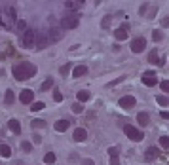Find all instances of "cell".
<instances>
[{
    "instance_id": "cell-1",
    "label": "cell",
    "mask_w": 169,
    "mask_h": 165,
    "mask_svg": "<svg viewBox=\"0 0 169 165\" xmlns=\"http://www.w3.org/2000/svg\"><path fill=\"white\" fill-rule=\"evenodd\" d=\"M12 74H14V78L17 82H23V80H29V78H32V76L36 74V67L32 63L23 61V63H17L12 69Z\"/></svg>"
},
{
    "instance_id": "cell-2",
    "label": "cell",
    "mask_w": 169,
    "mask_h": 165,
    "mask_svg": "<svg viewBox=\"0 0 169 165\" xmlns=\"http://www.w3.org/2000/svg\"><path fill=\"white\" fill-rule=\"evenodd\" d=\"M36 36H38V30L34 29H27L23 34H21V46L30 49V48H36Z\"/></svg>"
},
{
    "instance_id": "cell-3",
    "label": "cell",
    "mask_w": 169,
    "mask_h": 165,
    "mask_svg": "<svg viewBox=\"0 0 169 165\" xmlns=\"http://www.w3.org/2000/svg\"><path fill=\"white\" fill-rule=\"evenodd\" d=\"M78 25H80V17H78V14H66V15L61 19V27H63V29L72 30V29H76Z\"/></svg>"
},
{
    "instance_id": "cell-4",
    "label": "cell",
    "mask_w": 169,
    "mask_h": 165,
    "mask_svg": "<svg viewBox=\"0 0 169 165\" xmlns=\"http://www.w3.org/2000/svg\"><path fill=\"white\" fill-rule=\"evenodd\" d=\"M123 133L127 135V139H131V140H135V142H141V140L144 139V133H143V131L137 129V127H133V125H129V124L123 125Z\"/></svg>"
},
{
    "instance_id": "cell-5",
    "label": "cell",
    "mask_w": 169,
    "mask_h": 165,
    "mask_svg": "<svg viewBox=\"0 0 169 165\" xmlns=\"http://www.w3.org/2000/svg\"><path fill=\"white\" fill-rule=\"evenodd\" d=\"M51 44L48 30H38V36H36V49H46Z\"/></svg>"
},
{
    "instance_id": "cell-6",
    "label": "cell",
    "mask_w": 169,
    "mask_h": 165,
    "mask_svg": "<svg viewBox=\"0 0 169 165\" xmlns=\"http://www.w3.org/2000/svg\"><path fill=\"white\" fill-rule=\"evenodd\" d=\"M131 51L133 53H141V51H144V48H146V40L143 38V36H139V38H135V40H131Z\"/></svg>"
},
{
    "instance_id": "cell-7",
    "label": "cell",
    "mask_w": 169,
    "mask_h": 165,
    "mask_svg": "<svg viewBox=\"0 0 169 165\" xmlns=\"http://www.w3.org/2000/svg\"><path fill=\"white\" fill-rule=\"evenodd\" d=\"M160 154H162V150H160V148H156V146L146 148V154H144V159H146V163H150V161L158 159V158H160Z\"/></svg>"
},
{
    "instance_id": "cell-8",
    "label": "cell",
    "mask_w": 169,
    "mask_h": 165,
    "mask_svg": "<svg viewBox=\"0 0 169 165\" xmlns=\"http://www.w3.org/2000/svg\"><path fill=\"white\" fill-rule=\"evenodd\" d=\"M143 84H144L146 87H154V85L158 84L156 74H154L152 70H146V72H144V76H143Z\"/></svg>"
},
{
    "instance_id": "cell-9",
    "label": "cell",
    "mask_w": 169,
    "mask_h": 165,
    "mask_svg": "<svg viewBox=\"0 0 169 165\" xmlns=\"http://www.w3.org/2000/svg\"><path fill=\"white\" fill-rule=\"evenodd\" d=\"M48 34H50L51 44H53V42H59V40L63 38V29H61V27H51V29L48 30Z\"/></svg>"
},
{
    "instance_id": "cell-10",
    "label": "cell",
    "mask_w": 169,
    "mask_h": 165,
    "mask_svg": "<svg viewBox=\"0 0 169 165\" xmlns=\"http://www.w3.org/2000/svg\"><path fill=\"white\" fill-rule=\"evenodd\" d=\"M118 103H120V106H122V108H126V110H129V108H133L135 104H137V101H135V97H131V95L122 97Z\"/></svg>"
},
{
    "instance_id": "cell-11",
    "label": "cell",
    "mask_w": 169,
    "mask_h": 165,
    "mask_svg": "<svg viewBox=\"0 0 169 165\" xmlns=\"http://www.w3.org/2000/svg\"><path fill=\"white\" fill-rule=\"evenodd\" d=\"M0 29H4V30H12L14 29L12 19H10L4 12H0Z\"/></svg>"
},
{
    "instance_id": "cell-12",
    "label": "cell",
    "mask_w": 169,
    "mask_h": 165,
    "mask_svg": "<svg viewBox=\"0 0 169 165\" xmlns=\"http://www.w3.org/2000/svg\"><path fill=\"white\" fill-rule=\"evenodd\" d=\"M70 122H72V120H69V118L57 120V122H55V131H59V133H63V131H66V129L70 127Z\"/></svg>"
},
{
    "instance_id": "cell-13",
    "label": "cell",
    "mask_w": 169,
    "mask_h": 165,
    "mask_svg": "<svg viewBox=\"0 0 169 165\" xmlns=\"http://www.w3.org/2000/svg\"><path fill=\"white\" fill-rule=\"evenodd\" d=\"M72 137H74L76 142H84V140L87 139V131H86L84 127H76L74 133H72Z\"/></svg>"
},
{
    "instance_id": "cell-14",
    "label": "cell",
    "mask_w": 169,
    "mask_h": 165,
    "mask_svg": "<svg viewBox=\"0 0 169 165\" xmlns=\"http://www.w3.org/2000/svg\"><path fill=\"white\" fill-rule=\"evenodd\" d=\"M32 99H34V93H32L30 89H23V91H21V95H19V101L23 103V104L32 103Z\"/></svg>"
},
{
    "instance_id": "cell-15",
    "label": "cell",
    "mask_w": 169,
    "mask_h": 165,
    "mask_svg": "<svg viewBox=\"0 0 169 165\" xmlns=\"http://www.w3.org/2000/svg\"><path fill=\"white\" fill-rule=\"evenodd\" d=\"M8 127H10V131H12L14 135H19L21 133V124H19V120H15V118L8 122Z\"/></svg>"
},
{
    "instance_id": "cell-16",
    "label": "cell",
    "mask_w": 169,
    "mask_h": 165,
    "mask_svg": "<svg viewBox=\"0 0 169 165\" xmlns=\"http://www.w3.org/2000/svg\"><path fill=\"white\" fill-rule=\"evenodd\" d=\"M114 36H116V40H127V27H120V29H116V32H114Z\"/></svg>"
},
{
    "instance_id": "cell-17",
    "label": "cell",
    "mask_w": 169,
    "mask_h": 165,
    "mask_svg": "<svg viewBox=\"0 0 169 165\" xmlns=\"http://www.w3.org/2000/svg\"><path fill=\"white\" fill-rule=\"evenodd\" d=\"M6 15L12 19V23H17V10L14 6H6Z\"/></svg>"
},
{
    "instance_id": "cell-18",
    "label": "cell",
    "mask_w": 169,
    "mask_h": 165,
    "mask_svg": "<svg viewBox=\"0 0 169 165\" xmlns=\"http://www.w3.org/2000/svg\"><path fill=\"white\" fill-rule=\"evenodd\" d=\"M84 74H87V67H86V65H78V67L74 69V72H72L74 78H82Z\"/></svg>"
},
{
    "instance_id": "cell-19",
    "label": "cell",
    "mask_w": 169,
    "mask_h": 165,
    "mask_svg": "<svg viewBox=\"0 0 169 165\" xmlns=\"http://www.w3.org/2000/svg\"><path fill=\"white\" fill-rule=\"evenodd\" d=\"M148 61H150L152 65H163V59L158 57V51H156V49H152V51L148 53Z\"/></svg>"
},
{
    "instance_id": "cell-20",
    "label": "cell",
    "mask_w": 169,
    "mask_h": 165,
    "mask_svg": "<svg viewBox=\"0 0 169 165\" xmlns=\"http://www.w3.org/2000/svg\"><path fill=\"white\" fill-rule=\"evenodd\" d=\"M137 122L144 127V125L150 124V118H148V114H146V112H139V114H137Z\"/></svg>"
},
{
    "instance_id": "cell-21",
    "label": "cell",
    "mask_w": 169,
    "mask_h": 165,
    "mask_svg": "<svg viewBox=\"0 0 169 165\" xmlns=\"http://www.w3.org/2000/svg\"><path fill=\"white\" fill-rule=\"evenodd\" d=\"M65 8L66 10H80L82 2H80V0H69V2H65Z\"/></svg>"
},
{
    "instance_id": "cell-22",
    "label": "cell",
    "mask_w": 169,
    "mask_h": 165,
    "mask_svg": "<svg viewBox=\"0 0 169 165\" xmlns=\"http://www.w3.org/2000/svg\"><path fill=\"white\" fill-rule=\"evenodd\" d=\"M76 97H78V101H80V103H86V101H89V97H91V95H89L87 89H80L76 93Z\"/></svg>"
},
{
    "instance_id": "cell-23",
    "label": "cell",
    "mask_w": 169,
    "mask_h": 165,
    "mask_svg": "<svg viewBox=\"0 0 169 165\" xmlns=\"http://www.w3.org/2000/svg\"><path fill=\"white\" fill-rule=\"evenodd\" d=\"M0 156L2 158H10L12 156V148H10L8 144H0Z\"/></svg>"
},
{
    "instance_id": "cell-24",
    "label": "cell",
    "mask_w": 169,
    "mask_h": 165,
    "mask_svg": "<svg viewBox=\"0 0 169 165\" xmlns=\"http://www.w3.org/2000/svg\"><path fill=\"white\" fill-rule=\"evenodd\" d=\"M14 101H15L14 91H12V89H8V91H6V95H4V103H6V104H12Z\"/></svg>"
},
{
    "instance_id": "cell-25",
    "label": "cell",
    "mask_w": 169,
    "mask_h": 165,
    "mask_svg": "<svg viewBox=\"0 0 169 165\" xmlns=\"http://www.w3.org/2000/svg\"><path fill=\"white\" fill-rule=\"evenodd\" d=\"M15 29H17V32H21V34H23V32H25V30H27L29 27H27V23H25L23 19H19L17 23H15Z\"/></svg>"
},
{
    "instance_id": "cell-26",
    "label": "cell",
    "mask_w": 169,
    "mask_h": 165,
    "mask_svg": "<svg viewBox=\"0 0 169 165\" xmlns=\"http://www.w3.org/2000/svg\"><path fill=\"white\" fill-rule=\"evenodd\" d=\"M55 159H57V158H55V154H53V152H48L46 156H44V163H48V165L55 163Z\"/></svg>"
},
{
    "instance_id": "cell-27",
    "label": "cell",
    "mask_w": 169,
    "mask_h": 165,
    "mask_svg": "<svg viewBox=\"0 0 169 165\" xmlns=\"http://www.w3.org/2000/svg\"><path fill=\"white\" fill-rule=\"evenodd\" d=\"M30 125L34 129H44V127H46V122H44V120H32Z\"/></svg>"
},
{
    "instance_id": "cell-28",
    "label": "cell",
    "mask_w": 169,
    "mask_h": 165,
    "mask_svg": "<svg viewBox=\"0 0 169 165\" xmlns=\"http://www.w3.org/2000/svg\"><path fill=\"white\" fill-rule=\"evenodd\" d=\"M50 87H53V80H51V78H46V80H44V84L40 85V89H42V91H48Z\"/></svg>"
},
{
    "instance_id": "cell-29",
    "label": "cell",
    "mask_w": 169,
    "mask_h": 165,
    "mask_svg": "<svg viewBox=\"0 0 169 165\" xmlns=\"http://www.w3.org/2000/svg\"><path fill=\"white\" fill-rule=\"evenodd\" d=\"M160 146H162L163 150H169V137H167V135L160 137Z\"/></svg>"
},
{
    "instance_id": "cell-30",
    "label": "cell",
    "mask_w": 169,
    "mask_h": 165,
    "mask_svg": "<svg viewBox=\"0 0 169 165\" xmlns=\"http://www.w3.org/2000/svg\"><path fill=\"white\" fill-rule=\"evenodd\" d=\"M21 150H23L25 154H29V152H32V144L29 140H23V142H21Z\"/></svg>"
},
{
    "instance_id": "cell-31",
    "label": "cell",
    "mask_w": 169,
    "mask_h": 165,
    "mask_svg": "<svg viewBox=\"0 0 169 165\" xmlns=\"http://www.w3.org/2000/svg\"><path fill=\"white\" fill-rule=\"evenodd\" d=\"M53 101H55V103H61V101H63V93L57 89V87L53 89Z\"/></svg>"
},
{
    "instance_id": "cell-32",
    "label": "cell",
    "mask_w": 169,
    "mask_h": 165,
    "mask_svg": "<svg viewBox=\"0 0 169 165\" xmlns=\"http://www.w3.org/2000/svg\"><path fill=\"white\" fill-rule=\"evenodd\" d=\"M156 103L160 104V106H167V104H169V101H167L163 95H158V97H156Z\"/></svg>"
},
{
    "instance_id": "cell-33",
    "label": "cell",
    "mask_w": 169,
    "mask_h": 165,
    "mask_svg": "<svg viewBox=\"0 0 169 165\" xmlns=\"http://www.w3.org/2000/svg\"><path fill=\"white\" fill-rule=\"evenodd\" d=\"M152 38H154L156 42H162V40H163V32H162V30H154V32H152Z\"/></svg>"
},
{
    "instance_id": "cell-34",
    "label": "cell",
    "mask_w": 169,
    "mask_h": 165,
    "mask_svg": "<svg viewBox=\"0 0 169 165\" xmlns=\"http://www.w3.org/2000/svg\"><path fill=\"white\" fill-rule=\"evenodd\" d=\"M44 108V103L40 101V103H32L30 104V110H32V112H38V110H42Z\"/></svg>"
},
{
    "instance_id": "cell-35",
    "label": "cell",
    "mask_w": 169,
    "mask_h": 165,
    "mask_svg": "<svg viewBox=\"0 0 169 165\" xmlns=\"http://www.w3.org/2000/svg\"><path fill=\"white\" fill-rule=\"evenodd\" d=\"M82 110H84V104H80V103H74V104H72V112H76V114H80Z\"/></svg>"
},
{
    "instance_id": "cell-36",
    "label": "cell",
    "mask_w": 169,
    "mask_h": 165,
    "mask_svg": "<svg viewBox=\"0 0 169 165\" xmlns=\"http://www.w3.org/2000/svg\"><path fill=\"white\" fill-rule=\"evenodd\" d=\"M69 70H70V65H69V63H66V65H63V67L59 69L61 76H66V74H69Z\"/></svg>"
},
{
    "instance_id": "cell-37",
    "label": "cell",
    "mask_w": 169,
    "mask_h": 165,
    "mask_svg": "<svg viewBox=\"0 0 169 165\" xmlns=\"http://www.w3.org/2000/svg\"><path fill=\"white\" fill-rule=\"evenodd\" d=\"M110 19H112V15H107L103 21H101V27H103V29H108V25H110Z\"/></svg>"
},
{
    "instance_id": "cell-38",
    "label": "cell",
    "mask_w": 169,
    "mask_h": 165,
    "mask_svg": "<svg viewBox=\"0 0 169 165\" xmlns=\"http://www.w3.org/2000/svg\"><path fill=\"white\" fill-rule=\"evenodd\" d=\"M118 154H120V148L118 146H110L108 148V156H118Z\"/></svg>"
},
{
    "instance_id": "cell-39",
    "label": "cell",
    "mask_w": 169,
    "mask_h": 165,
    "mask_svg": "<svg viewBox=\"0 0 169 165\" xmlns=\"http://www.w3.org/2000/svg\"><path fill=\"white\" fill-rule=\"evenodd\" d=\"M160 85H162V91L163 93H169V80H163Z\"/></svg>"
},
{
    "instance_id": "cell-40",
    "label": "cell",
    "mask_w": 169,
    "mask_h": 165,
    "mask_svg": "<svg viewBox=\"0 0 169 165\" xmlns=\"http://www.w3.org/2000/svg\"><path fill=\"white\" fill-rule=\"evenodd\" d=\"M110 165H120V158L118 156H110Z\"/></svg>"
},
{
    "instance_id": "cell-41",
    "label": "cell",
    "mask_w": 169,
    "mask_h": 165,
    "mask_svg": "<svg viewBox=\"0 0 169 165\" xmlns=\"http://www.w3.org/2000/svg\"><path fill=\"white\" fill-rule=\"evenodd\" d=\"M146 10H148V4H143L141 10H139V14H141V15H146Z\"/></svg>"
},
{
    "instance_id": "cell-42",
    "label": "cell",
    "mask_w": 169,
    "mask_h": 165,
    "mask_svg": "<svg viewBox=\"0 0 169 165\" xmlns=\"http://www.w3.org/2000/svg\"><path fill=\"white\" fill-rule=\"evenodd\" d=\"M122 80H123V76H122V78H118V80H114V82H110V84H108L107 87H114V85H116V84H120Z\"/></svg>"
},
{
    "instance_id": "cell-43",
    "label": "cell",
    "mask_w": 169,
    "mask_h": 165,
    "mask_svg": "<svg viewBox=\"0 0 169 165\" xmlns=\"http://www.w3.org/2000/svg\"><path fill=\"white\" fill-rule=\"evenodd\" d=\"M82 165H95V161L87 158V159H84V161H82Z\"/></svg>"
},
{
    "instance_id": "cell-44",
    "label": "cell",
    "mask_w": 169,
    "mask_h": 165,
    "mask_svg": "<svg viewBox=\"0 0 169 165\" xmlns=\"http://www.w3.org/2000/svg\"><path fill=\"white\" fill-rule=\"evenodd\" d=\"M167 25H169V15L163 17V21H162V27H167Z\"/></svg>"
},
{
    "instance_id": "cell-45",
    "label": "cell",
    "mask_w": 169,
    "mask_h": 165,
    "mask_svg": "<svg viewBox=\"0 0 169 165\" xmlns=\"http://www.w3.org/2000/svg\"><path fill=\"white\" fill-rule=\"evenodd\" d=\"M34 142H42V137L40 135H34Z\"/></svg>"
},
{
    "instance_id": "cell-46",
    "label": "cell",
    "mask_w": 169,
    "mask_h": 165,
    "mask_svg": "<svg viewBox=\"0 0 169 165\" xmlns=\"http://www.w3.org/2000/svg\"><path fill=\"white\" fill-rule=\"evenodd\" d=\"M162 118L163 120H169V112H162Z\"/></svg>"
},
{
    "instance_id": "cell-47",
    "label": "cell",
    "mask_w": 169,
    "mask_h": 165,
    "mask_svg": "<svg viewBox=\"0 0 169 165\" xmlns=\"http://www.w3.org/2000/svg\"><path fill=\"white\" fill-rule=\"evenodd\" d=\"M4 59H6V53H0V63H2Z\"/></svg>"
}]
</instances>
